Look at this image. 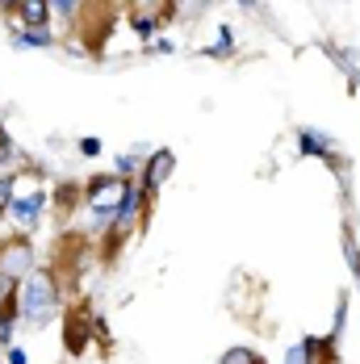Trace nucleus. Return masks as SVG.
Masks as SVG:
<instances>
[{
    "instance_id": "nucleus-15",
    "label": "nucleus",
    "mask_w": 360,
    "mask_h": 364,
    "mask_svg": "<svg viewBox=\"0 0 360 364\" xmlns=\"http://www.w3.org/2000/svg\"><path fill=\"white\" fill-rule=\"evenodd\" d=\"M235 46H239L235 30H231V26H218V42H214V46H206L201 55H206V59H231V55H235Z\"/></svg>"
},
{
    "instance_id": "nucleus-8",
    "label": "nucleus",
    "mask_w": 360,
    "mask_h": 364,
    "mask_svg": "<svg viewBox=\"0 0 360 364\" xmlns=\"http://www.w3.org/2000/svg\"><path fill=\"white\" fill-rule=\"evenodd\" d=\"M281 364H339V348L327 335H302L297 343L285 348V360Z\"/></svg>"
},
{
    "instance_id": "nucleus-26",
    "label": "nucleus",
    "mask_w": 360,
    "mask_h": 364,
    "mask_svg": "<svg viewBox=\"0 0 360 364\" xmlns=\"http://www.w3.org/2000/svg\"><path fill=\"white\" fill-rule=\"evenodd\" d=\"M17 13V0H0V17H13Z\"/></svg>"
},
{
    "instance_id": "nucleus-20",
    "label": "nucleus",
    "mask_w": 360,
    "mask_h": 364,
    "mask_svg": "<svg viewBox=\"0 0 360 364\" xmlns=\"http://www.w3.org/2000/svg\"><path fill=\"white\" fill-rule=\"evenodd\" d=\"M80 9H84V0H51V17H63L68 26H75Z\"/></svg>"
},
{
    "instance_id": "nucleus-1",
    "label": "nucleus",
    "mask_w": 360,
    "mask_h": 364,
    "mask_svg": "<svg viewBox=\"0 0 360 364\" xmlns=\"http://www.w3.org/2000/svg\"><path fill=\"white\" fill-rule=\"evenodd\" d=\"M17 314H21V323L26 327H51L59 314H63V281H59V272L55 268H42L34 264L21 281H17Z\"/></svg>"
},
{
    "instance_id": "nucleus-11",
    "label": "nucleus",
    "mask_w": 360,
    "mask_h": 364,
    "mask_svg": "<svg viewBox=\"0 0 360 364\" xmlns=\"http://www.w3.org/2000/svg\"><path fill=\"white\" fill-rule=\"evenodd\" d=\"M55 42H59V38L51 34V26H38V30H26V26H21V30L13 34V46H17V50H51Z\"/></svg>"
},
{
    "instance_id": "nucleus-7",
    "label": "nucleus",
    "mask_w": 360,
    "mask_h": 364,
    "mask_svg": "<svg viewBox=\"0 0 360 364\" xmlns=\"http://www.w3.org/2000/svg\"><path fill=\"white\" fill-rule=\"evenodd\" d=\"M101 331H105V323H101L88 306H75L72 314L63 318V343H68V352H72V356H80V352L88 348V339H92V335L101 339Z\"/></svg>"
},
{
    "instance_id": "nucleus-2",
    "label": "nucleus",
    "mask_w": 360,
    "mask_h": 364,
    "mask_svg": "<svg viewBox=\"0 0 360 364\" xmlns=\"http://www.w3.org/2000/svg\"><path fill=\"white\" fill-rule=\"evenodd\" d=\"M147 214H151V201H147L143 184L130 181V188H126V197H122V205H117L113 222L105 226V247H101V255H105V259H113L122 243H130V239H134V235L143 230Z\"/></svg>"
},
{
    "instance_id": "nucleus-23",
    "label": "nucleus",
    "mask_w": 360,
    "mask_h": 364,
    "mask_svg": "<svg viewBox=\"0 0 360 364\" xmlns=\"http://www.w3.org/2000/svg\"><path fill=\"white\" fill-rule=\"evenodd\" d=\"M13 297H17V281L0 272V306H4V301H13Z\"/></svg>"
},
{
    "instance_id": "nucleus-19",
    "label": "nucleus",
    "mask_w": 360,
    "mask_h": 364,
    "mask_svg": "<svg viewBox=\"0 0 360 364\" xmlns=\"http://www.w3.org/2000/svg\"><path fill=\"white\" fill-rule=\"evenodd\" d=\"M13 197H17V168H0V214L9 210Z\"/></svg>"
},
{
    "instance_id": "nucleus-21",
    "label": "nucleus",
    "mask_w": 360,
    "mask_h": 364,
    "mask_svg": "<svg viewBox=\"0 0 360 364\" xmlns=\"http://www.w3.org/2000/svg\"><path fill=\"white\" fill-rule=\"evenodd\" d=\"M139 168H143V159H139V155H117V168H113V172H117V176H126V181H134V172H139Z\"/></svg>"
},
{
    "instance_id": "nucleus-16",
    "label": "nucleus",
    "mask_w": 360,
    "mask_h": 364,
    "mask_svg": "<svg viewBox=\"0 0 360 364\" xmlns=\"http://www.w3.org/2000/svg\"><path fill=\"white\" fill-rule=\"evenodd\" d=\"M218 364H268L255 348H248V343H235V348H226L222 356H218Z\"/></svg>"
},
{
    "instance_id": "nucleus-22",
    "label": "nucleus",
    "mask_w": 360,
    "mask_h": 364,
    "mask_svg": "<svg viewBox=\"0 0 360 364\" xmlns=\"http://www.w3.org/2000/svg\"><path fill=\"white\" fill-rule=\"evenodd\" d=\"M75 151H80L84 159H97L105 146H101V139H92V134H88V139H80V143H75Z\"/></svg>"
},
{
    "instance_id": "nucleus-4",
    "label": "nucleus",
    "mask_w": 360,
    "mask_h": 364,
    "mask_svg": "<svg viewBox=\"0 0 360 364\" xmlns=\"http://www.w3.org/2000/svg\"><path fill=\"white\" fill-rule=\"evenodd\" d=\"M46 210H51V193L46 188H30V193H17L9 201L4 218H9V226L17 235H34L38 226H42V218H46Z\"/></svg>"
},
{
    "instance_id": "nucleus-17",
    "label": "nucleus",
    "mask_w": 360,
    "mask_h": 364,
    "mask_svg": "<svg viewBox=\"0 0 360 364\" xmlns=\"http://www.w3.org/2000/svg\"><path fill=\"white\" fill-rule=\"evenodd\" d=\"M130 30H134L139 42H151V38L159 34V13H134L130 17Z\"/></svg>"
},
{
    "instance_id": "nucleus-6",
    "label": "nucleus",
    "mask_w": 360,
    "mask_h": 364,
    "mask_svg": "<svg viewBox=\"0 0 360 364\" xmlns=\"http://www.w3.org/2000/svg\"><path fill=\"white\" fill-rule=\"evenodd\" d=\"M34 264H38V252H34V239H30V235H9V239H0V272H4V277L21 281Z\"/></svg>"
},
{
    "instance_id": "nucleus-9",
    "label": "nucleus",
    "mask_w": 360,
    "mask_h": 364,
    "mask_svg": "<svg viewBox=\"0 0 360 364\" xmlns=\"http://www.w3.org/2000/svg\"><path fill=\"white\" fill-rule=\"evenodd\" d=\"M293 146H297V155H302V159H323V164H335V139H331L327 130H319V126H297Z\"/></svg>"
},
{
    "instance_id": "nucleus-14",
    "label": "nucleus",
    "mask_w": 360,
    "mask_h": 364,
    "mask_svg": "<svg viewBox=\"0 0 360 364\" xmlns=\"http://www.w3.org/2000/svg\"><path fill=\"white\" fill-rule=\"evenodd\" d=\"M348 314H352V301L348 297H335V318H331V331H327V339L339 348L344 343V335H348Z\"/></svg>"
},
{
    "instance_id": "nucleus-3",
    "label": "nucleus",
    "mask_w": 360,
    "mask_h": 364,
    "mask_svg": "<svg viewBox=\"0 0 360 364\" xmlns=\"http://www.w3.org/2000/svg\"><path fill=\"white\" fill-rule=\"evenodd\" d=\"M126 188H130V181H126V176H117V172L92 176V181L84 184V210H88V218L97 222L101 230L113 222L117 205H122V197H126Z\"/></svg>"
},
{
    "instance_id": "nucleus-27",
    "label": "nucleus",
    "mask_w": 360,
    "mask_h": 364,
    "mask_svg": "<svg viewBox=\"0 0 360 364\" xmlns=\"http://www.w3.org/2000/svg\"><path fill=\"white\" fill-rule=\"evenodd\" d=\"M235 4H239L243 13H255V9H260V0H235Z\"/></svg>"
},
{
    "instance_id": "nucleus-5",
    "label": "nucleus",
    "mask_w": 360,
    "mask_h": 364,
    "mask_svg": "<svg viewBox=\"0 0 360 364\" xmlns=\"http://www.w3.org/2000/svg\"><path fill=\"white\" fill-rule=\"evenodd\" d=\"M172 172H176V155H172L168 146H155V151L143 159V168H139V184H143V193H147L151 205H155V197L164 193V184L172 181Z\"/></svg>"
},
{
    "instance_id": "nucleus-13",
    "label": "nucleus",
    "mask_w": 360,
    "mask_h": 364,
    "mask_svg": "<svg viewBox=\"0 0 360 364\" xmlns=\"http://www.w3.org/2000/svg\"><path fill=\"white\" fill-rule=\"evenodd\" d=\"M17 327H21V314H17V301H4L0 306V352L17 339Z\"/></svg>"
},
{
    "instance_id": "nucleus-10",
    "label": "nucleus",
    "mask_w": 360,
    "mask_h": 364,
    "mask_svg": "<svg viewBox=\"0 0 360 364\" xmlns=\"http://www.w3.org/2000/svg\"><path fill=\"white\" fill-rule=\"evenodd\" d=\"M17 26L38 30V26H51V0H17V13H13Z\"/></svg>"
},
{
    "instance_id": "nucleus-18",
    "label": "nucleus",
    "mask_w": 360,
    "mask_h": 364,
    "mask_svg": "<svg viewBox=\"0 0 360 364\" xmlns=\"http://www.w3.org/2000/svg\"><path fill=\"white\" fill-rule=\"evenodd\" d=\"M344 259H348L352 281H356V289H360V243H356V235H352V226H344Z\"/></svg>"
},
{
    "instance_id": "nucleus-24",
    "label": "nucleus",
    "mask_w": 360,
    "mask_h": 364,
    "mask_svg": "<svg viewBox=\"0 0 360 364\" xmlns=\"http://www.w3.org/2000/svg\"><path fill=\"white\" fill-rule=\"evenodd\" d=\"M147 50H155V55H172V50H176V42H172V38H151V42H147Z\"/></svg>"
},
{
    "instance_id": "nucleus-12",
    "label": "nucleus",
    "mask_w": 360,
    "mask_h": 364,
    "mask_svg": "<svg viewBox=\"0 0 360 364\" xmlns=\"http://www.w3.org/2000/svg\"><path fill=\"white\" fill-rule=\"evenodd\" d=\"M51 205H55L59 214H72V210H80V205H84V184H75V181L59 184V188L51 193Z\"/></svg>"
},
{
    "instance_id": "nucleus-25",
    "label": "nucleus",
    "mask_w": 360,
    "mask_h": 364,
    "mask_svg": "<svg viewBox=\"0 0 360 364\" xmlns=\"http://www.w3.org/2000/svg\"><path fill=\"white\" fill-rule=\"evenodd\" d=\"M4 364H30V356H26V348L9 343V348H4Z\"/></svg>"
}]
</instances>
